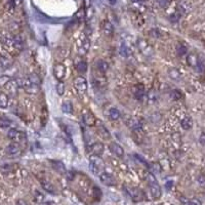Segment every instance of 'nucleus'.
Instances as JSON below:
<instances>
[{
    "label": "nucleus",
    "instance_id": "f257e3e1",
    "mask_svg": "<svg viewBox=\"0 0 205 205\" xmlns=\"http://www.w3.org/2000/svg\"><path fill=\"white\" fill-rule=\"evenodd\" d=\"M18 82L20 86L24 88L27 94H35L40 90L41 80L39 78V76L37 74H34V73L27 75L25 78L21 79L20 81H18Z\"/></svg>",
    "mask_w": 205,
    "mask_h": 205
},
{
    "label": "nucleus",
    "instance_id": "f03ea898",
    "mask_svg": "<svg viewBox=\"0 0 205 205\" xmlns=\"http://www.w3.org/2000/svg\"><path fill=\"white\" fill-rule=\"evenodd\" d=\"M146 180L148 181V185L150 187V192H151V195L153 197V199H159L162 195V190H161V187L159 186V184H158L155 175H154L152 172H148L146 175Z\"/></svg>",
    "mask_w": 205,
    "mask_h": 205
},
{
    "label": "nucleus",
    "instance_id": "7ed1b4c3",
    "mask_svg": "<svg viewBox=\"0 0 205 205\" xmlns=\"http://www.w3.org/2000/svg\"><path fill=\"white\" fill-rule=\"evenodd\" d=\"M89 169L95 175H100L105 171V162L100 156L91 155L89 157Z\"/></svg>",
    "mask_w": 205,
    "mask_h": 205
},
{
    "label": "nucleus",
    "instance_id": "20e7f679",
    "mask_svg": "<svg viewBox=\"0 0 205 205\" xmlns=\"http://www.w3.org/2000/svg\"><path fill=\"white\" fill-rule=\"evenodd\" d=\"M7 137L8 138H10L11 141H13L15 143H22L26 141V133H24L23 131H20V130H17L14 128H11L8 130V132H7Z\"/></svg>",
    "mask_w": 205,
    "mask_h": 205
},
{
    "label": "nucleus",
    "instance_id": "39448f33",
    "mask_svg": "<svg viewBox=\"0 0 205 205\" xmlns=\"http://www.w3.org/2000/svg\"><path fill=\"white\" fill-rule=\"evenodd\" d=\"M127 195L130 197V199L134 201V202H140L143 200V192H141L137 188H131V187H125L124 188Z\"/></svg>",
    "mask_w": 205,
    "mask_h": 205
},
{
    "label": "nucleus",
    "instance_id": "423d86ee",
    "mask_svg": "<svg viewBox=\"0 0 205 205\" xmlns=\"http://www.w3.org/2000/svg\"><path fill=\"white\" fill-rule=\"evenodd\" d=\"M138 48H140L141 52L144 53L145 56L150 57V56L153 55L154 50H153V48H152V46H151V44H149L146 40H144V39H138Z\"/></svg>",
    "mask_w": 205,
    "mask_h": 205
},
{
    "label": "nucleus",
    "instance_id": "0eeeda50",
    "mask_svg": "<svg viewBox=\"0 0 205 205\" xmlns=\"http://www.w3.org/2000/svg\"><path fill=\"white\" fill-rule=\"evenodd\" d=\"M75 87L80 94H85L87 91L88 88V83L87 80L82 76H78L75 78Z\"/></svg>",
    "mask_w": 205,
    "mask_h": 205
},
{
    "label": "nucleus",
    "instance_id": "6e6552de",
    "mask_svg": "<svg viewBox=\"0 0 205 205\" xmlns=\"http://www.w3.org/2000/svg\"><path fill=\"white\" fill-rule=\"evenodd\" d=\"M81 38H82V39H81V43L78 48V53L80 56H85L90 48V40L86 35L82 36Z\"/></svg>",
    "mask_w": 205,
    "mask_h": 205
},
{
    "label": "nucleus",
    "instance_id": "1a4fd4ad",
    "mask_svg": "<svg viewBox=\"0 0 205 205\" xmlns=\"http://www.w3.org/2000/svg\"><path fill=\"white\" fill-rule=\"evenodd\" d=\"M99 177H100V181H102L105 186H108V187H114V186L116 185L115 177L108 172L104 171L103 173H100V175H99Z\"/></svg>",
    "mask_w": 205,
    "mask_h": 205
},
{
    "label": "nucleus",
    "instance_id": "9d476101",
    "mask_svg": "<svg viewBox=\"0 0 205 205\" xmlns=\"http://www.w3.org/2000/svg\"><path fill=\"white\" fill-rule=\"evenodd\" d=\"M53 75L59 81H62L66 76V67L61 63L56 64L53 66Z\"/></svg>",
    "mask_w": 205,
    "mask_h": 205
},
{
    "label": "nucleus",
    "instance_id": "9b49d317",
    "mask_svg": "<svg viewBox=\"0 0 205 205\" xmlns=\"http://www.w3.org/2000/svg\"><path fill=\"white\" fill-rule=\"evenodd\" d=\"M19 82L17 80H14V79H10L8 82L6 83L5 85V89L6 91L8 92V94L10 95H15L17 94V92H18V89H19Z\"/></svg>",
    "mask_w": 205,
    "mask_h": 205
},
{
    "label": "nucleus",
    "instance_id": "f8f14e48",
    "mask_svg": "<svg viewBox=\"0 0 205 205\" xmlns=\"http://www.w3.org/2000/svg\"><path fill=\"white\" fill-rule=\"evenodd\" d=\"M82 119H83V122L85 123V125L92 127L95 125L96 123V119L94 117V115L90 113L89 111H85L83 112V115H82Z\"/></svg>",
    "mask_w": 205,
    "mask_h": 205
},
{
    "label": "nucleus",
    "instance_id": "ddd939ff",
    "mask_svg": "<svg viewBox=\"0 0 205 205\" xmlns=\"http://www.w3.org/2000/svg\"><path fill=\"white\" fill-rule=\"evenodd\" d=\"M110 150H111V152L117 157L121 158V157H123V155H124V150H123V148L118 144V143H111Z\"/></svg>",
    "mask_w": 205,
    "mask_h": 205
},
{
    "label": "nucleus",
    "instance_id": "4468645a",
    "mask_svg": "<svg viewBox=\"0 0 205 205\" xmlns=\"http://www.w3.org/2000/svg\"><path fill=\"white\" fill-rule=\"evenodd\" d=\"M95 68L100 74L105 75L107 71L109 70V64L104 60H98L96 61V64H95Z\"/></svg>",
    "mask_w": 205,
    "mask_h": 205
},
{
    "label": "nucleus",
    "instance_id": "2eb2a0df",
    "mask_svg": "<svg viewBox=\"0 0 205 205\" xmlns=\"http://www.w3.org/2000/svg\"><path fill=\"white\" fill-rule=\"evenodd\" d=\"M90 153L91 155L100 156L104 153V145L102 143H94L90 146Z\"/></svg>",
    "mask_w": 205,
    "mask_h": 205
},
{
    "label": "nucleus",
    "instance_id": "dca6fc26",
    "mask_svg": "<svg viewBox=\"0 0 205 205\" xmlns=\"http://www.w3.org/2000/svg\"><path fill=\"white\" fill-rule=\"evenodd\" d=\"M50 164H51L52 168L55 169L57 172L61 173V175H64V173H66V171H67L63 162L57 161V160H51L50 161Z\"/></svg>",
    "mask_w": 205,
    "mask_h": 205
},
{
    "label": "nucleus",
    "instance_id": "f3484780",
    "mask_svg": "<svg viewBox=\"0 0 205 205\" xmlns=\"http://www.w3.org/2000/svg\"><path fill=\"white\" fill-rule=\"evenodd\" d=\"M102 30H103V33L105 34L106 36L110 37L113 35V32H114V28L112 24L109 21H104L103 24H102Z\"/></svg>",
    "mask_w": 205,
    "mask_h": 205
},
{
    "label": "nucleus",
    "instance_id": "a211bd4d",
    "mask_svg": "<svg viewBox=\"0 0 205 205\" xmlns=\"http://www.w3.org/2000/svg\"><path fill=\"white\" fill-rule=\"evenodd\" d=\"M22 151L21 149V146H20V143H13V144H10L8 147L6 148V152L7 154H9V155H17Z\"/></svg>",
    "mask_w": 205,
    "mask_h": 205
},
{
    "label": "nucleus",
    "instance_id": "6ab92c4d",
    "mask_svg": "<svg viewBox=\"0 0 205 205\" xmlns=\"http://www.w3.org/2000/svg\"><path fill=\"white\" fill-rule=\"evenodd\" d=\"M126 124H127V126L129 127V128L134 129V130L140 129L141 127H142L141 122L138 121V119H135L133 117H128V118H127L126 119Z\"/></svg>",
    "mask_w": 205,
    "mask_h": 205
},
{
    "label": "nucleus",
    "instance_id": "aec40b11",
    "mask_svg": "<svg viewBox=\"0 0 205 205\" xmlns=\"http://www.w3.org/2000/svg\"><path fill=\"white\" fill-rule=\"evenodd\" d=\"M134 95H135V99L138 100H142L143 98L145 95V87L144 85L142 83H138L135 85V88H134Z\"/></svg>",
    "mask_w": 205,
    "mask_h": 205
},
{
    "label": "nucleus",
    "instance_id": "412c9836",
    "mask_svg": "<svg viewBox=\"0 0 205 205\" xmlns=\"http://www.w3.org/2000/svg\"><path fill=\"white\" fill-rule=\"evenodd\" d=\"M187 62L191 67L197 68V66H198L200 61L198 60V57H197L195 53H190V55H188V57H187Z\"/></svg>",
    "mask_w": 205,
    "mask_h": 205
},
{
    "label": "nucleus",
    "instance_id": "4be33fe9",
    "mask_svg": "<svg viewBox=\"0 0 205 205\" xmlns=\"http://www.w3.org/2000/svg\"><path fill=\"white\" fill-rule=\"evenodd\" d=\"M40 183H41L42 188H43L46 192L50 193V194H56L55 187H53V186H52L51 184H50L48 181H46V180H42V181H40Z\"/></svg>",
    "mask_w": 205,
    "mask_h": 205
},
{
    "label": "nucleus",
    "instance_id": "5701e85b",
    "mask_svg": "<svg viewBox=\"0 0 205 205\" xmlns=\"http://www.w3.org/2000/svg\"><path fill=\"white\" fill-rule=\"evenodd\" d=\"M181 125L185 130H189L193 127V120L191 117H185L183 120L181 121Z\"/></svg>",
    "mask_w": 205,
    "mask_h": 205
},
{
    "label": "nucleus",
    "instance_id": "b1692460",
    "mask_svg": "<svg viewBox=\"0 0 205 205\" xmlns=\"http://www.w3.org/2000/svg\"><path fill=\"white\" fill-rule=\"evenodd\" d=\"M98 131H99V133L100 134V137H102L103 138H105V140H109V138H111L110 132L108 131V129H107L106 127L104 126L103 124H100V125L99 126Z\"/></svg>",
    "mask_w": 205,
    "mask_h": 205
},
{
    "label": "nucleus",
    "instance_id": "393cba45",
    "mask_svg": "<svg viewBox=\"0 0 205 205\" xmlns=\"http://www.w3.org/2000/svg\"><path fill=\"white\" fill-rule=\"evenodd\" d=\"M75 68H76L77 72H79V73H81V74H83V73H85V72L87 71V64H86V62H85V61L78 62V63L75 65Z\"/></svg>",
    "mask_w": 205,
    "mask_h": 205
},
{
    "label": "nucleus",
    "instance_id": "a878e982",
    "mask_svg": "<svg viewBox=\"0 0 205 205\" xmlns=\"http://www.w3.org/2000/svg\"><path fill=\"white\" fill-rule=\"evenodd\" d=\"M8 106V96L4 92L0 91V108L5 109Z\"/></svg>",
    "mask_w": 205,
    "mask_h": 205
},
{
    "label": "nucleus",
    "instance_id": "bb28decb",
    "mask_svg": "<svg viewBox=\"0 0 205 205\" xmlns=\"http://www.w3.org/2000/svg\"><path fill=\"white\" fill-rule=\"evenodd\" d=\"M168 75L172 80L180 81L181 79V74L180 73L179 70H176V69H170V70L168 71Z\"/></svg>",
    "mask_w": 205,
    "mask_h": 205
},
{
    "label": "nucleus",
    "instance_id": "cd10ccee",
    "mask_svg": "<svg viewBox=\"0 0 205 205\" xmlns=\"http://www.w3.org/2000/svg\"><path fill=\"white\" fill-rule=\"evenodd\" d=\"M62 111L65 114H73V106L70 102H64L62 105Z\"/></svg>",
    "mask_w": 205,
    "mask_h": 205
},
{
    "label": "nucleus",
    "instance_id": "c85d7f7f",
    "mask_svg": "<svg viewBox=\"0 0 205 205\" xmlns=\"http://www.w3.org/2000/svg\"><path fill=\"white\" fill-rule=\"evenodd\" d=\"M109 116L112 120H118L120 118V112L117 108H111L109 110Z\"/></svg>",
    "mask_w": 205,
    "mask_h": 205
},
{
    "label": "nucleus",
    "instance_id": "c756f323",
    "mask_svg": "<svg viewBox=\"0 0 205 205\" xmlns=\"http://www.w3.org/2000/svg\"><path fill=\"white\" fill-rule=\"evenodd\" d=\"M181 203L184 205H201L200 201L197 199H188V198H181Z\"/></svg>",
    "mask_w": 205,
    "mask_h": 205
},
{
    "label": "nucleus",
    "instance_id": "7c9ffc66",
    "mask_svg": "<svg viewBox=\"0 0 205 205\" xmlns=\"http://www.w3.org/2000/svg\"><path fill=\"white\" fill-rule=\"evenodd\" d=\"M170 98H171L173 100H181V98H183V94H181L180 90L175 89V90H172L171 92H170Z\"/></svg>",
    "mask_w": 205,
    "mask_h": 205
},
{
    "label": "nucleus",
    "instance_id": "2f4dec72",
    "mask_svg": "<svg viewBox=\"0 0 205 205\" xmlns=\"http://www.w3.org/2000/svg\"><path fill=\"white\" fill-rule=\"evenodd\" d=\"M176 52H177V55L179 56H184V55H186L187 53V47L184 45V44H177V46H176Z\"/></svg>",
    "mask_w": 205,
    "mask_h": 205
},
{
    "label": "nucleus",
    "instance_id": "473e14b6",
    "mask_svg": "<svg viewBox=\"0 0 205 205\" xmlns=\"http://www.w3.org/2000/svg\"><path fill=\"white\" fill-rule=\"evenodd\" d=\"M10 65L11 63L7 59H5V57H0V68L1 69H3V70L7 69Z\"/></svg>",
    "mask_w": 205,
    "mask_h": 205
},
{
    "label": "nucleus",
    "instance_id": "72a5a7b5",
    "mask_svg": "<svg viewBox=\"0 0 205 205\" xmlns=\"http://www.w3.org/2000/svg\"><path fill=\"white\" fill-rule=\"evenodd\" d=\"M10 125V121L5 117H0V127L2 128H7Z\"/></svg>",
    "mask_w": 205,
    "mask_h": 205
},
{
    "label": "nucleus",
    "instance_id": "f704fd0d",
    "mask_svg": "<svg viewBox=\"0 0 205 205\" xmlns=\"http://www.w3.org/2000/svg\"><path fill=\"white\" fill-rule=\"evenodd\" d=\"M120 55H121L123 57H127L130 55L129 50H128V48H127V46H126L125 44H122V45H121V47H120Z\"/></svg>",
    "mask_w": 205,
    "mask_h": 205
},
{
    "label": "nucleus",
    "instance_id": "c9c22d12",
    "mask_svg": "<svg viewBox=\"0 0 205 205\" xmlns=\"http://www.w3.org/2000/svg\"><path fill=\"white\" fill-rule=\"evenodd\" d=\"M56 88H57V92L60 95H63L65 94V85H64L63 82H62V81H60V82L57 84V87Z\"/></svg>",
    "mask_w": 205,
    "mask_h": 205
},
{
    "label": "nucleus",
    "instance_id": "e433bc0d",
    "mask_svg": "<svg viewBox=\"0 0 205 205\" xmlns=\"http://www.w3.org/2000/svg\"><path fill=\"white\" fill-rule=\"evenodd\" d=\"M149 167L151 168V171H152V172H158V173H159L161 171V167L158 163H152L151 165H149Z\"/></svg>",
    "mask_w": 205,
    "mask_h": 205
},
{
    "label": "nucleus",
    "instance_id": "4c0bfd02",
    "mask_svg": "<svg viewBox=\"0 0 205 205\" xmlns=\"http://www.w3.org/2000/svg\"><path fill=\"white\" fill-rule=\"evenodd\" d=\"M34 199H35L36 202H38V203H41L42 201L44 200V196L42 195L40 192L36 191V192H35V195H34Z\"/></svg>",
    "mask_w": 205,
    "mask_h": 205
},
{
    "label": "nucleus",
    "instance_id": "58836bf2",
    "mask_svg": "<svg viewBox=\"0 0 205 205\" xmlns=\"http://www.w3.org/2000/svg\"><path fill=\"white\" fill-rule=\"evenodd\" d=\"M10 80V78L8 76H1L0 77V87L5 86L6 83Z\"/></svg>",
    "mask_w": 205,
    "mask_h": 205
},
{
    "label": "nucleus",
    "instance_id": "ea45409f",
    "mask_svg": "<svg viewBox=\"0 0 205 205\" xmlns=\"http://www.w3.org/2000/svg\"><path fill=\"white\" fill-rule=\"evenodd\" d=\"M94 195L96 200H100V198H102V191H100L98 187H94Z\"/></svg>",
    "mask_w": 205,
    "mask_h": 205
},
{
    "label": "nucleus",
    "instance_id": "a19ab883",
    "mask_svg": "<svg viewBox=\"0 0 205 205\" xmlns=\"http://www.w3.org/2000/svg\"><path fill=\"white\" fill-rule=\"evenodd\" d=\"M15 6V3H14V0H8V2H7V7H8L9 10H13Z\"/></svg>",
    "mask_w": 205,
    "mask_h": 205
},
{
    "label": "nucleus",
    "instance_id": "79ce46f5",
    "mask_svg": "<svg viewBox=\"0 0 205 205\" xmlns=\"http://www.w3.org/2000/svg\"><path fill=\"white\" fill-rule=\"evenodd\" d=\"M181 15L180 14H177V13H173L171 17H170V21H171L172 23H175L179 21V19H180Z\"/></svg>",
    "mask_w": 205,
    "mask_h": 205
},
{
    "label": "nucleus",
    "instance_id": "37998d69",
    "mask_svg": "<svg viewBox=\"0 0 205 205\" xmlns=\"http://www.w3.org/2000/svg\"><path fill=\"white\" fill-rule=\"evenodd\" d=\"M199 142H200L201 145L205 146V133H201L200 138H199Z\"/></svg>",
    "mask_w": 205,
    "mask_h": 205
},
{
    "label": "nucleus",
    "instance_id": "c03bdc74",
    "mask_svg": "<svg viewBox=\"0 0 205 205\" xmlns=\"http://www.w3.org/2000/svg\"><path fill=\"white\" fill-rule=\"evenodd\" d=\"M17 205H27V203L25 202L24 200H19L17 202Z\"/></svg>",
    "mask_w": 205,
    "mask_h": 205
},
{
    "label": "nucleus",
    "instance_id": "a18cd8bd",
    "mask_svg": "<svg viewBox=\"0 0 205 205\" xmlns=\"http://www.w3.org/2000/svg\"><path fill=\"white\" fill-rule=\"evenodd\" d=\"M84 4L86 7H88L90 5V0H84Z\"/></svg>",
    "mask_w": 205,
    "mask_h": 205
},
{
    "label": "nucleus",
    "instance_id": "49530a36",
    "mask_svg": "<svg viewBox=\"0 0 205 205\" xmlns=\"http://www.w3.org/2000/svg\"><path fill=\"white\" fill-rule=\"evenodd\" d=\"M109 1H110V3H111V4H112V5H114V4H115V3H116V2H117V0H109Z\"/></svg>",
    "mask_w": 205,
    "mask_h": 205
},
{
    "label": "nucleus",
    "instance_id": "de8ad7c7",
    "mask_svg": "<svg viewBox=\"0 0 205 205\" xmlns=\"http://www.w3.org/2000/svg\"><path fill=\"white\" fill-rule=\"evenodd\" d=\"M131 1H133V2H138L140 0H131Z\"/></svg>",
    "mask_w": 205,
    "mask_h": 205
}]
</instances>
